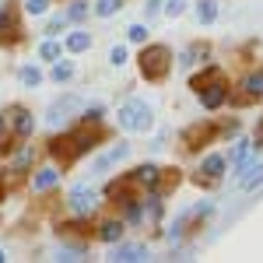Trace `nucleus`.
I'll use <instances>...</instances> for the list:
<instances>
[{
	"label": "nucleus",
	"instance_id": "6",
	"mask_svg": "<svg viewBox=\"0 0 263 263\" xmlns=\"http://www.w3.org/2000/svg\"><path fill=\"white\" fill-rule=\"evenodd\" d=\"M109 260H116V263H141V260H147V249H144L141 242H123V246L112 249Z\"/></svg>",
	"mask_w": 263,
	"mask_h": 263
},
{
	"label": "nucleus",
	"instance_id": "24",
	"mask_svg": "<svg viewBox=\"0 0 263 263\" xmlns=\"http://www.w3.org/2000/svg\"><path fill=\"white\" fill-rule=\"evenodd\" d=\"M53 78H57V81H70V78H74V63H57V67H53Z\"/></svg>",
	"mask_w": 263,
	"mask_h": 263
},
{
	"label": "nucleus",
	"instance_id": "31",
	"mask_svg": "<svg viewBox=\"0 0 263 263\" xmlns=\"http://www.w3.org/2000/svg\"><path fill=\"white\" fill-rule=\"evenodd\" d=\"M109 63H112V67H123V63H126V49H123V46H112V53H109Z\"/></svg>",
	"mask_w": 263,
	"mask_h": 263
},
{
	"label": "nucleus",
	"instance_id": "26",
	"mask_svg": "<svg viewBox=\"0 0 263 263\" xmlns=\"http://www.w3.org/2000/svg\"><path fill=\"white\" fill-rule=\"evenodd\" d=\"M39 57H42V60H57V57H60V46H57V42H42Z\"/></svg>",
	"mask_w": 263,
	"mask_h": 263
},
{
	"label": "nucleus",
	"instance_id": "18",
	"mask_svg": "<svg viewBox=\"0 0 263 263\" xmlns=\"http://www.w3.org/2000/svg\"><path fill=\"white\" fill-rule=\"evenodd\" d=\"M99 239H102V242H120V239H123V221H102Z\"/></svg>",
	"mask_w": 263,
	"mask_h": 263
},
{
	"label": "nucleus",
	"instance_id": "12",
	"mask_svg": "<svg viewBox=\"0 0 263 263\" xmlns=\"http://www.w3.org/2000/svg\"><path fill=\"white\" fill-rule=\"evenodd\" d=\"M49 151H53V158H57V162H70V158L78 155V147H74V137H70V141H67V137H57Z\"/></svg>",
	"mask_w": 263,
	"mask_h": 263
},
{
	"label": "nucleus",
	"instance_id": "7",
	"mask_svg": "<svg viewBox=\"0 0 263 263\" xmlns=\"http://www.w3.org/2000/svg\"><path fill=\"white\" fill-rule=\"evenodd\" d=\"M126 155H130V144H116L112 151H105V155H99V158H95L91 172H95V176H99V172H109V168H112L116 162H123Z\"/></svg>",
	"mask_w": 263,
	"mask_h": 263
},
{
	"label": "nucleus",
	"instance_id": "33",
	"mask_svg": "<svg viewBox=\"0 0 263 263\" xmlns=\"http://www.w3.org/2000/svg\"><path fill=\"white\" fill-rule=\"evenodd\" d=\"M126 221H130V224L141 221V207H137V203H130V211H126Z\"/></svg>",
	"mask_w": 263,
	"mask_h": 263
},
{
	"label": "nucleus",
	"instance_id": "22",
	"mask_svg": "<svg viewBox=\"0 0 263 263\" xmlns=\"http://www.w3.org/2000/svg\"><path fill=\"white\" fill-rule=\"evenodd\" d=\"M102 116H105V105H102V102H95V105H88V109H84V126H88V123H99Z\"/></svg>",
	"mask_w": 263,
	"mask_h": 263
},
{
	"label": "nucleus",
	"instance_id": "20",
	"mask_svg": "<svg viewBox=\"0 0 263 263\" xmlns=\"http://www.w3.org/2000/svg\"><path fill=\"white\" fill-rule=\"evenodd\" d=\"M88 46H91V35H88V32H74V35H67V49H70V53H84Z\"/></svg>",
	"mask_w": 263,
	"mask_h": 263
},
{
	"label": "nucleus",
	"instance_id": "29",
	"mask_svg": "<svg viewBox=\"0 0 263 263\" xmlns=\"http://www.w3.org/2000/svg\"><path fill=\"white\" fill-rule=\"evenodd\" d=\"M67 21H70V18H67V14H57V18L49 21V28H46V35H60V28H63V25H67Z\"/></svg>",
	"mask_w": 263,
	"mask_h": 263
},
{
	"label": "nucleus",
	"instance_id": "17",
	"mask_svg": "<svg viewBox=\"0 0 263 263\" xmlns=\"http://www.w3.org/2000/svg\"><path fill=\"white\" fill-rule=\"evenodd\" d=\"M214 18H218V0H197V21L211 25Z\"/></svg>",
	"mask_w": 263,
	"mask_h": 263
},
{
	"label": "nucleus",
	"instance_id": "1",
	"mask_svg": "<svg viewBox=\"0 0 263 263\" xmlns=\"http://www.w3.org/2000/svg\"><path fill=\"white\" fill-rule=\"evenodd\" d=\"M151 123H155V116H151V105L144 99H126L120 105V126L123 130L144 134V130H151Z\"/></svg>",
	"mask_w": 263,
	"mask_h": 263
},
{
	"label": "nucleus",
	"instance_id": "21",
	"mask_svg": "<svg viewBox=\"0 0 263 263\" xmlns=\"http://www.w3.org/2000/svg\"><path fill=\"white\" fill-rule=\"evenodd\" d=\"M120 7H123V0H99V4H95V14H99V18H109V14H116Z\"/></svg>",
	"mask_w": 263,
	"mask_h": 263
},
{
	"label": "nucleus",
	"instance_id": "25",
	"mask_svg": "<svg viewBox=\"0 0 263 263\" xmlns=\"http://www.w3.org/2000/svg\"><path fill=\"white\" fill-rule=\"evenodd\" d=\"M21 81L28 84V88H35V84L42 81V70L39 67H25V70H21Z\"/></svg>",
	"mask_w": 263,
	"mask_h": 263
},
{
	"label": "nucleus",
	"instance_id": "4",
	"mask_svg": "<svg viewBox=\"0 0 263 263\" xmlns=\"http://www.w3.org/2000/svg\"><path fill=\"white\" fill-rule=\"evenodd\" d=\"M70 112H78V99H74V95H63V99H57L49 109H46V120L53 123V126H60Z\"/></svg>",
	"mask_w": 263,
	"mask_h": 263
},
{
	"label": "nucleus",
	"instance_id": "28",
	"mask_svg": "<svg viewBox=\"0 0 263 263\" xmlns=\"http://www.w3.org/2000/svg\"><path fill=\"white\" fill-rule=\"evenodd\" d=\"M182 11H186V0H168V4H165V14H168V18H179Z\"/></svg>",
	"mask_w": 263,
	"mask_h": 263
},
{
	"label": "nucleus",
	"instance_id": "32",
	"mask_svg": "<svg viewBox=\"0 0 263 263\" xmlns=\"http://www.w3.org/2000/svg\"><path fill=\"white\" fill-rule=\"evenodd\" d=\"M84 14H88V4H74V7L67 11V18H70V21H81Z\"/></svg>",
	"mask_w": 263,
	"mask_h": 263
},
{
	"label": "nucleus",
	"instance_id": "34",
	"mask_svg": "<svg viewBox=\"0 0 263 263\" xmlns=\"http://www.w3.org/2000/svg\"><path fill=\"white\" fill-rule=\"evenodd\" d=\"M144 11H147V18H155V14L162 11V0H147V7H144Z\"/></svg>",
	"mask_w": 263,
	"mask_h": 263
},
{
	"label": "nucleus",
	"instance_id": "13",
	"mask_svg": "<svg viewBox=\"0 0 263 263\" xmlns=\"http://www.w3.org/2000/svg\"><path fill=\"white\" fill-rule=\"evenodd\" d=\"M158 179H162V168L158 165H141L134 172V182H141V186H158Z\"/></svg>",
	"mask_w": 263,
	"mask_h": 263
},
{
	"label": "nucleus",
	"instance_id": "14",
	"mask_svg": "<svg viewBox=\"0 0 263 263\" xmlns=\"http://www.w3.org/2000/svg\"><path fill=\"white\" fill-rule=\"evenodd\" d=\"M246 88V102H253V99H263V70H256V74H249L242 81Z\"/></svg>",
	"mask_w": 263,
	"mask_h": 263
},
{
	"label": "nucleus",
	"instance_id": "30",
	"mask_svg": "<svg viewBox=\"0 0 263 263\" xmlns=\"http://www.w3.org/2000/svg\"><path fill=\"white\" fill-rule=\"evenodd\" d=\"M126 32H130V42H147V28L144 25H130Z\"/></svg>",
	"mask_w": 263,
	"mask_h": 263
},
{
	"label": "nucleus",
	"instance_id": "2",
	"mask_svg": "<svg viewBox=\"0 0 263 263\" xmlns=\"http://www.w3.org/2000/svg\"><path fill=\"white\" fill-rule=\"evenodd\" d=\"M168 67H172L168 46H147L141 53V74L147 81H165L168 78Z\"/></svg>",
	"mask_w": 263,
	"mask_h": 263
},
{
	"label": "nucleus",
	"instance_id": "8",
	"mask_svg": "<svg viewBox=\"0 0 263 263\" xmlns=\"http://www.w3.org/2000/svg\"><path fill=\"white\" fill-rule=\"evenodd\" d=\"M11 126H14V134H18V137H32L35 120H32V112H28V109L14 105V109H11Z\"/></svg>",
	"mask_w": 263,
	"mask_h": 263
},
{
	"label": "nucleus",
	"instance_id": "35",
	"mask_svg": "<svg viewBox=\"0 0 263 263\" xmlns=\"http://www.w3.org/2000/svg\"><path fill=\"white\" fill-rule=\"evenodd\" d=\"M4 260H7V256H4V253H0V263H4Z\"/></svg>",
	"mask_w": 263,
	"mask_h": 263
},
{
	"label": "nucleus",
	"instance_id": "19",
	"mask_svg": "<svg viewBox=\"0 0 263 263\" xmlns=\"http://www.w3.org/2000/svg\"><path fill=\"white\" fill-rule=\"evenodd\" d=\"M57 179H60V176H57V168H39V172H35V179H32V186H35V190H53Z\"/></svg>",
	"mask_w": 263,
	"mask_h": 263
},
{
	"label": "nucleus",
	"instance_id": "15",
	"mask_svg": "<svg viewBox=\"0 0 263 263\" xmlns=\"http://www.w3.org/2000/svg\"><path fill=\"white\" fill-rule=\"evenodd\" d=\"M203 137H211V130H207V123H200V126H190L186 134H182V141H186V147H203Z\"/></svg>",
	"mask_w": 263,
	"mask_h": 263
},
{
	"label": "nucleus",
	"instance_id": "5",
	"mask_svg": "<svg viewBox=\"0 0 263 263\" xmlns=\"http://www.w3.org/2000/svg\"><path fill=\"white\" fill-rule=\"evenodd\" d=\"M70 211H78V214H91V211H95V193H91V190H88V186H74V190H70Z\"/></svg>",
	"mask_w": 263,
	"mask_h": 263
},
{
	"label": "nucleus",
	"instance_id": "23",
	"mask_svg": "<svg viewBox=\"0 0 263 263\" xmlns=\"http://www.w3.org/2000/svg\"><path fill=\"white\" fill-rule=\"evenodd\" d=\"M32 155H35L32 147H21V155L11 162V168H14V172H25V168H28V162H32Z\"/></svg>",
	"mask_w": 263,
	"mask_h": 263
},
{
	"label": "nucleus",
	"instance_id": "10",
	"mask_svg": "<svg viewBox=\"0 0 263 263\" xmlns=\"http://www.w3.org/2000/svg\"><path fill=\"white\" fill-rule=\"evenodd\" d=\"M200 172H203V179H221L224 176V158L221 155H207V158H203V165H200Z\"/></svg>",
	"mask_w": 263,
	"mask_h": 263
},
{
	"label": "nucleus",
	"instance_id": "3",
	"mask_svg": "<svg viewBox=\"0 0 263 263\" xmlns=\"http://www.w3.org/2000/svg\"><path fill=\"white\" fill-rule=\"evenodd\" d=\"M200 102H203V109H221L224 102H228V88H224L221 78L211 81V84H203L200 88Z\"/></svg>",
	"mask_w": 263,
	"mask_h": 263
},
{
	"label": "nucleus",
	"instance_id": "16",
	"mask_svg": "<svg viewBox=\"0 0 263 263\" xmlns=\"http://www.w3.org/2000/svg\"><path fill=\"white\" fill-rule=\"evenodd\" d=\"M74 147H78V155H81V151H91V147H99V134L91 130V123H88V130L74 134Z\"/></svg>",
	"mask_w": 263,
	"mask_h": 263
},
{
	"label": "nucleus",
	"instance_id": "9",
	"mask_svg": "<svg viewBox=\"0 0 263 263\" xmlns=\"http://www.w3.org/2000/svg\"><path fill=\"white\" fill-rule=\"evenodd\" d=\"M263 182V162H253L242 168V176H239V190H253V186H260Z\"/></svg>",
	"mask_w": 263,
	"mask_h": 263
},
{
	"label": "nucleus",
	"instance_id": "27",
	"mask_svg": "<svg viewBox=\"0 0 263 263\" xmlns=\"http://www.w3.org/2000/svg\"><path fill=\"white\" fill-rule=\"evenodd\" d=\"M25 11L28 14H46L49 11V0H25Z\"/></svg>",
	"mask_w": 263,
	"mask_h": 263
},
{
	"label": "nucleus",
	"instance_id": "11",
	"mask_svg": "<svg viewBox=\"0 0 263 263\" xmlns=\"http://www.w3.org/2000/svg\"><path fill=\"white\" fill-rule=\"evenodd\" d=\"M253 147H256L253 141H235V147H232V165H235V172H242V168H246L249 155H253Z\"/></svg>",
	"mask_w": 263,
	"mask_h": 263
}]
</instances>
